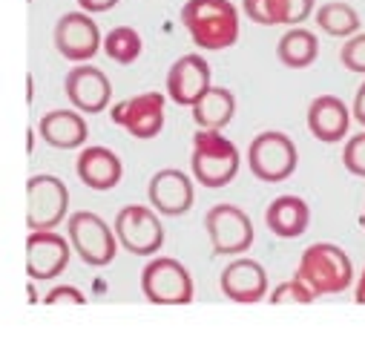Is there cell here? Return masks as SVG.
<instances>
[{"label": "cell", "instance_id": "cell-10", "mask_svg": "<svg viewBox=\"0 0 365 345\" xmlns=\"http://www.w3.org/2000/svg\"><path fill=\"white\" fill-rule=\"evenodd\" d=\"M205 230L216 256H239L253 244V222L236 205H216L205 216Z\"/></svg>", "mask_w": 365, "mask_h": 345}, {"label": "cell", "instance_id": "cell-16", "mask_svg": "<svg viewBox=\"0 0 365 345\" xmlns=\"http://www.w3.org/2000/svg\"><path fill=\"white\" fill-rule=\"evenodd\" d=\"M219 288L230 302L239 305H253L262 302L270 294V282H267V271L256 262V259H233V262L222 271L219 277Z\"/></svg>", "mask_w": 365, "mask_h": 345}, {"label": "cell", "instance_id": "cell-7", "mask_svg": "<svg viewBox=\"0 0 365 345\" xmlns=\"http://www.w3.org/2000/svg\"><path fill=\"white\" fill-rule=\"evenodd\" d=\"M113 230L118 244L133 256H155L164 244V225L155 207L147 205H127L118 210Z\"/></svg>", "mask_w": 365, "mask_h": 345}, {"label": "cell", "instance_id": "cell-24", "mask_svg": "<svg viewBox=\"0 0 365 345\" xmlns=\"http://www.w3.org/2000/svg\"><path fill=\"white\" fill-rule=\"evenodd\" d=\"M141 52H144V41L133 26H115L104 38V55L121 66L135 63L141 58Z\"/></svg>", "mask_w": 365, "mask_h": 345}, {"label": "cell", "instance_id": "cell-2", "mask_svg": "<svg viewBox=\"0 0 365 345\" xmlns=\"http://www.w3.org/2000/svg\"><path fill=\"white\" fill-rule=\"evenodd\" d=\"M297 279H302L314 297H334L354 285V262L339 244L317 242L302 250Z\"/></svg>", "mask_w": 365, "mask_h": 345}, {"label": "cell", "instance_id": "cell-30", "mask_svg": "<svg viewBox=\"0 0 365 345\" xmlns=\"http://www.w3.org/2000/svg\"><path fill=\"white\" fill-rule=\"evenodd\" d=\"M242 12L259 26H277L270 12V0H242Z\"/></svg>", "mask_w": 365, "mask_h": 345}, {"label": "cell", "instance_id": "cell-11", "mask_svg": "<svg viewBox=\"0 0 365 345\" xmlns=\"http://www.w3.org/2000/svg\"><path fill=\"white\" fill-rule=\"evenodd\" d=\"M63 93H66V101L78 113L98 115L113 101V83L104 75V69L93 63H75L63 78Z\"/></svg>", "mask_w": 365, "mask_h": 345}, {"label": "cell", "instance_id": "cell-20", "mask_svg": "<svg viewBox=\"0 0 365 345\" xmlns=\"http://www.w3.org/2000/svg\"><path fill=\"white\" fill-rule=\"evenodd\" d=\"M264 225L279 239H299L311 225V207L302 196H277L264 210Z\"/></svg>", "mask_w": 365, "mask_h": 345}, {"label": "cell", "instance_id": "cell-19", "mask_svg": "<svg viewBox=\"0 0 365 345\" xmlns=\"http://www.w3.org/2000/svg\"><path fill=\"white\" fill-rule=\"evenodd\" d=\"M38 133L55 150H81L86 144L89 127L78 110H52L38 121Z\"/></svg>", "mask_w": 365, "mask_h": 345}, {"label": "cell", "instance_id": "cell-3", "mask_svg": "<svg viewBox=\"0 0 365 345\" xmlns=\"http://www.w3.org/2000/svg\"><path fill=\"white\" fill-rule=\"evenodd\" d=\"M239 164H242V155L236 144L222 135V130H196L190 170L202 187L207 190L227 187L236 179Z\"/></svg>", "mask_w": 365, "mask_h": 345}, {"label": "cell", "instance_id": "cell-13", "mask_svg": "<svg viewBox=\"0 0 365 345\" xmlns=\"http://www.w3.org/2000/svg\"><path fill=\"white\" fill-rule=\"evenodd\" d=\"M72 242L55 230H32L26 236V274L35 282L55 279L66 271Z\"/></svg>", "mask_w": 365, "mask_h": 345}, {"label": "cell", "instance_id": "cell-18", "mask_svg": "<svg viewBox=\"0 0 365 345\" xmlns=\"http://www.w3.org/2000/svg\"><path fill=\"white\" fill-rule=\"evenodd\" d=\"M75 172H78L81 185L104 193V190L118 187V182L124 176V164L110 147H83L75 161Z\"/></svg>", "mask_w": 365, "mask_h": 345}, {"label": "cell", "instance_id": "cell-12", "mask_svg": "<svg viewBox=\"0 0 365 345\" xmlns=\"http://www.w3.org/2000/svg\"><path fill=\"white\" fill-rule=\"evenodd\" d=\"M164 104L167 98L161 93H141L133 98H124L113 107L110 118L121 130H127L133 138L150 141L164 130Z\"/></svg>", "mask_w": 365, "mask_h": 345}, {"label": "cell", "instance_id": "cell-9", "mask_svg": "<svg viewBox=\"0 0 365 345\" xmlns=\"http://www.w3.org/2000/svg\"><path fill=\"white\" fill-rule=\"evenodd\" d=\"M52 41H55V49L61 58L72 61V63H86L98 55V49L104 46V38H101V29L98 24L93 21L89 12H66L58 18L55 24V32H52Z\"/></svg>", "mask_w": 365, "mask_h": 345}, {"label": "cell", "instance_id": "cell-8", "mask_svg": "<svg viewBox=\"0 0 365 345\" xmlns=\"http://www.w3.org/2000/svg\"><path fill=\"white\" fill-rule=\"evenodd\" d=\"M69 190L58 176L41 172L26 182V225L29 230H55L66 222Z\"/></svg>", "mask_w": 365, "mask_h": 345}, {"label": "cell", "instance_id": "cell-23", "mask_svg": "<svg viewBox=\"0 0 365 345\" xmlns=\"http://www.w3.org/2000/svg\"><path fill=\"white\" fill-rule=\"evenodd\" d=\"M314 21L319 26V32L331 35V38H351L359 32L362 21L356 15V9L345 0H334V4H325L314 12Z\"/></svg>", "mask_w": 365, "mask_h": 345}, {"label": "cell", "instance_id": "cell-1", "mask_svg": "<svg viewBox=\"0 0 365 345\" xmlns=\"http://www.w3.org/2000/svg\"><path fill=\"white\" fill-rule=\"evenodd\" d=\"M181 26L199 49L219 52L239 41V9L230 0H187L181 6Z\"/></svg>", "mask_w": 365, "mask_h": 345}, {"label": "cell", "instance_id": "cell-33", "mask_svg": "<svg viewBox=\"0 0 365 345\" xmlns=\"http://www.w3.org/2000/svg\"><path fill=\"white\" fill-rule=\"evenodd\" d=\"M354 299L359 302V305H365V268L359 271V277H356V288H354Z\"/></svg>", "mask_w": 365, "mask_h": 345}, {"label": "cell", "instance_id": "cell-22", "mask_svg": "<svg viewBox=\"0 0 365 345\" xmlns=\"http://www.w3.org/2000/svg\"><path fill=\"white\" fill-rule=\"evenodd\" d=\"M277 58L288 69H308L319 58V38L311 29L291 26L277 43Z\"/></svg>", "mask_w": 365, "mask_h": 345}, {"label": "cell", "instance_id": "cell-28", "mask_svg": "<svg viewBox=\"0 0 365 345\" xmlns=\"http://www.w3.org/2000/svg\"><path fill=\"white\" fill-rule=\"evenodd\" d=\"M339 61L348 72L365 75V32H356V35L345 38V43L339 49Z\"/></svg>", "mask_w": 365, "mask_h": 345}, {"label": "cell", "instance_id": "cell-29", "mask_svg": "<svg viewBox=\"0 0 365 345\" xmlns=\"http://www.w3.org/2000/svg\"><path fill=\"white\" fill-rule=\"evenodd\" d=\"M43 305H49V308H55V305H75V308H81V305H86V297L75 285H58V288H52L43 297Z\"/></svg>", "mask_w": 365, "mask_h": 345}, {"label": "cell", "instance_id": "cell-5", "mask_svg": "<svg viewBox=\"0 0 365 345\" xmlns=\"http://www.w3.org/2000/svg\"><path fill=\"white\" fill-rule=\"evenodd\" d=\"M66 239L72 242V250L81 256V262L89 268H107L118 253V236L115 230L89 210H78L66 219Z\"/></svg>", "mask_w": 365, "mask_h": 345}, {"label": "cell", "instance_id": "cell-25", "mask_svg": "<svg viewBox=\"0 0 365 345\" xmlns=\"http://www.w3.org/2000/svg\"><path fill=\"white\" fill-rule=\"evenodd\" d=\"M277 26H299L317 12V0H270Z\"/></svg>", "mask_w": 365, "mask_h": 345}, {"label": "cell", "instance_id": "cell-27", "mask_svg": "<svg viewBox=\"0 0 365 345\" xmlns=\"http://www.w3.org/2000/svg\"><path fill=\"white\" fill-rule=\"evenodd\" d=\"M342 167L356 179H365V130L351 135L342 150Z\"/></svg>", "mask_w": 365, "mask_h": 345}, {"label": "cell", "instance_id": "cell-6", "mask_svg": "<svg viewBox=\"0 0 365 345\" xmlns=\"http://www.w3.org/2000/svg\"><path fill=\"white\" fill-rule=\"evenodd\" d=\"M141 291L153 305H190L196 285L190 271L173 256H155L141 271Z\"/></svg>", "mask_w": 365, "mask_h": 345}, {"label": "cell", "instance_id": "cell-21", "mask_svg": "<svg viewBox=\"0 0 365 345\" xmlns=\"http://www.w3.org/2000/svg\"><path fill=\"white\" fill-rule=\"evenodd\" d=\"M190 110L199 130H225L236 115V96L227 86H210Z\"/></svg>", "mask_w": 365, "mask_h": 345}, {"label": "cell", "instance_id": "cell-14", "mask_svg": "<svg viewBox=\"0 0 365 345\" xmlns=\"http://www.w3.org/2000/svg\"><path fill=\"white\" fill-rule=\"evenodd\" d=\"M147 199H150V207L158 210V216L178 219V216L190 213V207L196 202L193 179L187 176V172L175 170V167H164V170H158L155 176L150 179Z\"/></svg>", "mask_w": 365, "mask_h": 345}, {"label": "cell", "instance_id": "cell-34", "mask_svg": "<svg viewBox=\"0 0 365 345\" xmlns=\"http://www.w3.org/2000/svg\"><path fill=\"white\" fill-rule=\"evenodd\" d=\"M359 225H362V230H365V210H362V216H359Z\"/></svg>", "mask_w": 365, "mask_h": 345}, {"label": "cell", "instance_id": "cell-15", "mask_svg": "<svg viewBox=\"0 0 365 345\" xmlns=\"http://www.w3.org/2000/svg\"><path fill=\"white\" fill-rule=\"evenodd\" d=\"M210 86V63L196 52L181 55L167 72V98L178 107H193Z\"/></svg>", "mask_w": 365, "mask_h": 345}, {"label": "cell", "instance_id": "cell-4", "mask_svg": "<svg viewBox=\"0 0 365 345\" xmlns=\"http://www.w3.org/2000/svg\"><path fill=\"white\" fill-rule=\"evenodd\" d=\"M299 164V153L291 135L279 130L259 133L247 147V167L250 172L264 185H279L291 179Z\"/></svg>", "mask_w": 365, "mask_h": 345}, {"label": "cell", "instance_id": "cell-17", "mask_svg": "<svg viewBox=\"0 0 365 345\" xmlns=\"http://www.w3.org/2000/svg\"><path fill=\"white\" fill-rule=\"evenodd\" d=\"M351 107L336 96H317L308 107V130L322 144H336L351 130Z\"/></svg>", "mask_w": 365, "mask_h": 345}, {"label": "cell", "instance_id": "cell-32", "mask_svg": "<svg viewBox=\"0 0 365 345\" xmlns=\"http://www.w3.org/2000/svg\"><path fill=\"white\" fill-rule=\"evenodd\" d=\"M351 115H354V121H356V124L365 130V83H359V90H356V96H354Z\"/></svg>", "mask_w": 365, "mask_h": 345}, {"label": "cell", "instance_id": "cell-26", "mask_svg": "<svg viewBox=\"0 0 365 345\" xmlns=\"http://www.w3.org/2000/svg\"><path fill=\"white\" fill-rule=\"evenodd\" d=\"M267 299H270V305H308V302H314L317 297H314V291L302 282V279H288V282H279L277 288H273L270 294H267Z\"/></svg>", "mask_w": 365, "mask_h": 345}, {"label": "cell", "instance_id": "cell-31", "mask_svg": "<svg viewBox=\"0 0 365 345\" xmlns=\"http://www.w3.org/2000/svg\"><path fill=\"white\" fill-rule=\"evenodd\" d=\"M118 4H121V0H78V6L83 12H89V15H104V12L115 9Z\"/></svg>", "mask_w": 365, "mask_h": 345}]
</instances>
